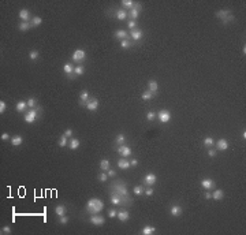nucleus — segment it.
Masks as SVG:
<instances>
[{"mask_svg":"<svg viewBox=\"0 0 246 235\" xmlns=\"http://www.w3.org/2000/svg\"><path fill=\"white\" fill-rule=\"evenodd\" d=\"M81 146V141H79V138H70L68 139V148H70L71 150H77L78 148Z\"/></svg>","mask_w":246,"mask_h":235,"instance_id":"nucleus-23","label":"nucleus"},{"mask_svg":"<svg viewBox=\"0 0 246 235\" xmlns=\"http://www.w3.org/2000/svg\"><path fill=\"white\" fill-rule=\"evenodd\" d=\"M133 44H135L134 41H131L130 38H127V40H122L119 43V45H120V48H123V49H128V48H131L133 46Z\"/></svg>","mask_w":246,"mask_h":235,"instance_id":"nucleus-32","label":"nucleus"},{"mask_svg":"<svg viewBox=\"0 0 246 235\" xmlns=\"http://www.w3.org/2000/svg\"><path fill=\"white\" fill-rule=\"evenodd\" d=\"M7 111V104H5V101H0V114H4V112Z\"/></svg>","mask_w":246,"mask_h":235,"instance_id":"nucleus-51","label":"nucleus"},{"mask_svg":"<svg viewBox=\"0 0 246 235\" xmlns=\"http://www.w3.org/2000/svg\"><path fill=\"white\" fill-rule=\"evenodd\" d=\"M200 185H201L205 190H210V189H215L216 182L213 179H210V178H205V179H202L201 182H200Z\"/></svg>","mask_w":246,"mask_h":235,"instance_id":"nucleus-15","label":"nucleus"},{"mask_svg":"<svg viewBox=\"0 0 246 235\" xmlns=\"http://www.w3.org/2000/svg\"><path fill=\"white\" fill-rule=\"evenodd\" d=\"M130 165L131 167H137V165H138V160H137V158H131V160H130Z\"/></svg>","mask_w":246,"mask_h":235,"instance_id":"nucleus-59","label":"nucleus"},{"mask_svg":"<svg viewBox=\"0 0 246 235\" xmlns=\"http://www.w3.org/2000/svg\"><path fill=\"white\" fill-rule=\"evenodd\" d=\"M127 14H128V19H131V21H137L141 12H139L138 10H135V8H131V10L127 11Z\"/></svg>","mask_w":246,"mask_h":235,"instance_id":"nucleus-30","label":"nucleus"},{"mask_svg":"<svg viewBox=\"0 0 246 235\" xmlns=\"http://www.w3.org/2000/svg\"><path fill=\"white\" fill-rule=\"evenodd\" d=\"M15 109H16V112H19V114L27 111V109H29V107H27V101H25V100L18 101V103H16V105H15Z\"/></svg>","mask_w":246,"mask_h":235,"instance_id":"nucleus-22","label":"nucleus"},{"mask_svg":"<svg viewBox=\"0 0 246 235\" xmlns=\"http://www.w3.org/2000/svg\"><path fill=\"white\" fill-rule=\"evenodd\" d=\"M10 142H11V145H12V146H19V145L23 144V137L19 135V134H18V135H14V137H11Z\"/></svg>","mask_w":246,"mask_h":235,"instance_id":"nucleus-27","label":"nucleus"},{"mask_svg":"<svg viewBox=\"0 0 246 235\" xmlns=\"http://www.w3.org/2000/svg\"><path fill=\"white\" fill-rule=\"evenodd\" d=\"M156 119V112L155 111H149L146 114V120L148 122H153V120Z\"/></svg>","mask_w":246,"mask_h":235,"instance_id":"nucleus-46","label":"nucleus"},{"mask_svg":"<svg viewBox=\"0 0 246 235\" xmlns=\"http://www.w3.org/2000/svg\"><path fill=\"white\" fill-rule=\"evenodd\" d=\"M74 68H75V66H74L73 63H68V62L63 66V71H64V74L67 75V78H70V79L75 78V75H74Z\"/></svg>","mask_w":246,"mask_h":235,"instance_id":"nucleus-14","label":"nucleus"},{"mask_svg":"<svg viewBox=\"0 0 246 235\" xmlns=\"http://www.w3.org/2000/svg\"><path fill=\"white\" fill-rule=\"evenodd\" d=\"M212 198L216 199V201H221V199L224 198V191L221 190V189H216V190H213Z\"/></svg>","mask_w":246,"mask_h":235,"instance_id":"nucleus-29","label":"nucleus"},{"mask_svg":"<svg viewBox=\"0 0 246 235\" xmlns=\"http://www.w3.org/2000/svg\"><path fill=\"white\" fill-rule=\"evenodd\" d=\"M116 216H118V210H115V209H109V210H108V217L115 219Z\"/></svg>","mask_w":246,"mask_h":235,"instance_id":"nucleus-53","label":"nucleus"},{"mask_svg":"<svg viewBox=\"0 0 246 235\" xmlns=\"http://www.w3.org/2000/svg\"><path fill=\"white\" fill-rule=\"evenodd\" d=\"M85 74V67L82 64H78L75 66V68H74V75L75 77H81Z\"/></svg>","mask_w":246,"mask_h":235,"instance_id":"nucleus-39","label":"nucleus"},{"mask_svg":"<svg viewBox=\"0 0 246 235\" xmlns=\"http://www.w3.org/2000/svg\"><path fill=\"white\" fill-rule=\"evenodd\" d=\"M112 16H114L115 19H118L119 22L122 21H126V19H128V14L127 11L125 10V8H112Z\"/></svg>","mask_w":246,"mask_h":235,"instance_id":"nucleus-6","label":"nucleus"},{"mask_svg":"<svg viewBox=\"0 0 246 235\" xmlns=\"http://www.w3.org/2000/svg\"><path fill=\"white\" fill-rule=\"evenodd\" d=\"M0 139H2V141H4V142H7V141H10V139H11V137L8 135L7 133H3L2 135H0Z\"/></svg>","mask_w":246,"mask_h":235,"instance_id":"nucleus-55","label":"nucleus"},{"mask_svg":"<svg viewBox=\"0 0 246 235\" xmlns=\"http://www.w3.org/2000/svg\"><path fill=\"white\" fill-rule=\"evenodd\" d=\"M19 19H21V22H30L32 21V15H30V11L27 10V8H22V10H19Z\"/></svg>","mask_w":246,"mask_h":235,"instance_id":"nucleus-16","label":"nucleus"},{"mask_svg":"<svg viewBox=\"0 0 246 235\" xmlns=\"http://www.w3.org/2000/svg\"><path fill=\"white\" fill-rule=\"evenodd\" d=\"M183 213V209H182V205L179 204H172L171 208H169V215L172 217H180Z\"/></svg>","mask_w":246,"mask_h":235,"instance_id":"nucleus-12","label":"nucleus"},{"mask_svg":"<svg viewBox=\"0 0 246 235\" xmlns=\"http://www.w3.org/2000/svg\"><path fill=\"white\" fill-rule=\"evenodd\" d=\"M207 155L209 156V157H215V156L217 155V150H216V149H212V148H208Z\"/></svg>","mask_w":246,"mask_h":235,"instance_id":"nucleus-50","label":"nucleus"},{"mask_svg":"<svg viewBox=\"0 0 246 235\" xmlns=\"http://www.w3.org/2000/svg\"><path fill=\"white\" fill-rule=\"evenodd\" d=\"M41 114H43V108H41L40 105H37L36 108L27 109V111L25 112V115H23V120H25V123H29V124L34 123L36 120L40 119Z\"/></svg>","mask_w":246,"mask_h":235,"instance_id":"nucleus-2","label":"nucleus"},{"mask_svg":"<svg viewBox=\"0 0 246 235\" xmlns=\"http://www.w3.org/2000/svg\"><path fill=\"white\" fill-rule=\"evenodd\" d=\"M204 198L205 199H210V198H212V193H210V190L205 191V193H204Z\"/></svg>","mask_w":246,"mask_h":235,"instance_id":"nucleus-58","label":"nucleus"},{"mask_svg":"<svg viewBox=\"0 0 246 235\" xmlns=\"http://www.w3.org/2000/svg\"><path fill=\"white\" fill-rule=\"evenodd\" d=\"M29 57H30V60H33V62H37L38 57H40V52H38L37 49H30L29 51Z\"/></svg>","mask_w":246,"mask_h":235,"instance_id":"nucleus-37","label":"nucleus"},{"mask_svg":"<svg viewBox=\"0 0 246 235\" xmlns=\"http://www.w3.org/2000/svg\"><path fill=\"white\" fill-rule=\"evenodd\" d=\"M144 191H145V187L144 186H134L133 187V194H135V196H142L144 194Z\"/></svg>","mask_w":246,"mask_h":235,"instance_id":"nucleus-42","label":"nucleus"},{"mask_svg":"<svg viewBox=\"0 0 246 235\" xmlns=\"http://www.w3.org/2000/svg\"><path fill=\"white\" fill-rule=\"evenodd\" d=\"M234 21H235V15H234V14H231V15H228L226 19H223V21H221V23L226 25V23H230V22H234Z\"/></svg>","mask_w":246,"mask_h":235,"instance_id":"nucleus-48","label":"nucleus"},{"mask_svg":"<svg viewBox=\"0 0 246 235\" xmlns=\"http://www.w3.org/2000/svg\"><path fill=\"white\" fill-rule=\"evenodd\" d=\"M202 144H204V146L208 149V148H212L213 145H215V141H213L212 137H205V138L202 139Z\"/></svg>","mask_w":246,"mask_h":235,"instance_id":"nucleus-38","label":"nucleus"},{"mask_svg":"<svg viewBox=\"0 0 246 235\" xmlns=\"http://www.w3.org/2000/svg\"><path fill=\"white\" fill-rule=\"evenodd\" d=\"M156 232V227L150 226V224H146V226H144V228L141 230V234L142 235H153Z\"/></svg>","mask_w":246,"mask_h":235,"instance_id":"nucleus-26","label":"nucleus"},{"mask_svg":"<svg viewBox=\"0 0 246 235\" xmlns=\"http://www.w3.org/2000/svg\"><path fill=\"white\" fill-rule=\"evenodd\" d=\"M215 145H216V150H221V152H224V150L228 149V141H227L226 138L217 139V141L215 142Z\"/></svg>","mask_w":246,"mask_h":235,"instance_id":"nucleus-18","label":"nucleus"},{"mask_svg":"<svg viewBox=\"0 0 246 235\" xmlns=\"http://www.w3.org/2000/svg\"><path fill=\"white\" fill-rule=\"evenodd\" d=\"M120 5H122V8H125L126 11H128V10L133 8L134 2L133 0H122V2H120Z\"/></svg>","mask_w":246,"mask_h":235,"instance_id":"nucleus-33","label":"nucleus"},{"mask_svg":"<svg viewBox=\"0 0 246 235\" xmlns=\"http://www.w3.org/2000/svg\"><path fill=\"white\" fill-rule=\"evenodd\" d=\"M116 164H118V167H119L120 169H128L130 168V160H127L126 157H120L119 160L116 161Z\"/></svg>","mask_w":246,"mask_h":235,"instance_id":"nucleus-21","label":"nucleus"},{"mask_svg":"<svg viewBox=\"0 0 246 235\" xmlns=\"http://www.w3.org/2000/svg\"><path fill=\"white\" fill-rule=\"evenodd\" d=\"M137 21H131V19H128L127 21V29L128 30H134V29H137Z\"/></svg>","mask_w":246,"mask_h":235,"instance_id":"nucleus-45","label":"nucleus"},{"mask_svg":"<svg viewBox=\"0 0 246 235\" xmlns=\"http://www.w3.org/2000/svg\"><path fill=\"white\" fill-rule=\"evenodd\" d=\"M98 167H100L101 171L107 172L109 168H111V161H109L108 158H103V160L100 161V164H98Z\"/></svg>","mask_w":246,"mask_h":235,"instance_id":"nucleus-28","label":"nucleus"},{"mask_svg":"<svg viewBox=\"0 0 246 235\" xmlns=\"http://www.w3.org/2000/svg\"><path fill=\"white\" fill-rule=\"evenodd\" d=\"M55 213H56V216H57V217H60V216H64V215H67V206H66V205H63V204L57 205V206L55 208Z\"/></svg>","mask_w":246,"mask_h":235,"instance_id":"nucleus-24","label":"nucleus"},{"mask_svg":"<svg viewBox=\"0 0 246 235\" xmlns=\"http://www.w3.org/2000/svg\"><path fill=\"white\" fill-rule=\"evenodd\" d=\"M0 232H2V234H11V227H10V226H4V227H2Z\"/></svg>","mask_w":246,"mask_h":235,"instance_id":"nucleus-52","label":"nucleus"},{"mask_svg":"<svg viewBox=\"0 0 246 235\" xmlns=\"http://www.w3.org/2000/svg\"><path fill=\"white\" fill-rule=\"evenodd\" d=\"M87 221L92 223L93 226H96V227H100V226H103V224L105 223V217L101 216L100 213H97V215H90V217L87 219Z\"/></svg>","mask_w":246,"mask_h":235,"instance_id":"nucleus-10","label":"nucleus"},{"mask_svg":"<svg viewBox=\"0 0 246 235\" xmlns=\"http://www.w3.org/2000/svg\"><path fill=\"white\" fill-rule=\"evenodd\" d=\"M148 90H149V92H152L153 94H156V93H157V90H159L157 81H155V79H150V81L148 82Z\"/></svg>","mask_w":246,"mask_h":235,"instance_id":"nucleus-25","label":"nucleus"},{"mask_svg":"<svg viewBox=\"0 0 246 235\" xmlns=\"http://www.w3.org/2000/svg\"><path fill=\"white\" fill-rule=\"evenodd\" d=\"M128 36H130V38L135 43V41L142 40V37H144V30L139 29V27H137V29H134V30H130Z\"/></svg>","mask_w":246,"mask_h":235,"instance_id":"nucleus-13","label":"nucleus"},{"mask_svg":"<svg viewBox=\"0 0 246 235\" xmlns=\"http://www.w3.org/2000/svg\"><path fill=\"white\" fill-rule=\"evenodd\" d=\"M156 119L160 123H168L171 120V112L167 111V109H161L156 114Z\"/></svg>","mask_w":246,"mask_h":235,"instance_id":"nucleus-8","label":"nucleus"},{"mask_svg":"<svg viewBox=\"0 0 246 235\" xmlns=\"http://www.w3.org/2000/svg\"><path fill=\"white\" fill-rule=\"evenodd\" d=\"M63 134H64L67 138H73V130H71V128H67V130H66Z\"/></svg>","mask_w":246,"mask_h":235,"instance_id":"nucleus-57","label":"nucleus"},{"mask_svg":"<svg viewBox=\"0 0 246 235\" xmlns=\"http://www.w3.org/2000/svg\"><path fill=\"white\" fill-rule=\"evenodd\" d=\"M30 23H32L33 27H37V26H40V25L43 23V18H41V16H38V15H36V16H33V18H32Z\"/></svg>","mask_w":246,"mask_h":235,"instance_id":"nucleus-40","label":"nucleus"},{"mask_svg":"<svg viewBox=\"0 0 246 235\" xmlns=\"http://www.w3.org/2000/svg\"><path fill=\"white\" fill-rule=\"evenodd\" d=\"M241 137H242V139H246V131H245V130L242 131V134H241Z\"/></svg>","mask_w":246,"mask_h":235,"instance_id":"nucleus-60","label":"nucleus"},{"mask_svg":"<svg viewBox=\"0 0 246 235\" xmlns=\"http://www.w3.org/2000/svg\"><path fill=\"white\" fill-rule=\"evenodd\" d=\"M90 98V93H89V90H86V89H84L81 93H79V101H84V103H86L87 100Z\"/></svg>","mask_w":246,"mask_h":235,"instance_id":"nucleus-35","label":"nucleus"},{"mask_svg":"<svg viewBox=\"0 0 246 235\" xmlns=\"http://www.w3.org/2000/svg\"><path fill=\"white\" fill-rule=\"evenodd\" d=\"M97 180H98V182H101V183H105L107 180H108V175H107V172L101 171L100 174L97 175Z\"/></svg>","mask_w":246,"mask_h":235,"instance_id":"nucleus-44","label":"nucleus"},{"mask_svg":"<svg viewBox=\"0 0 246 235\" xmlns=\"http://www.w3.org/2000/svg\"><path fill=\"white\" fill-rule=\"evenodd\" d=\"M153 97H155V94H153L152 92H149V90H145V92L141 94V98L144 101H149V100H152Z\"/></svg>","mask_w":246,"mask_h":235,"instance_id":"nucleus-41","label":"nucleus"},{"mask_svg":"<svg viewBox=\"0 0 246 235\" xmlns=\"http://www.w3.org/2000/svg\"><path fill=\"white\" fill-rule=\"evenodd\" d=\"M107 175H108V178H115L116 176V172H115L112 168H109L108 171H107Z\"/></svg>","mask_w":246,"mask_h":235,"instance_id":"nucleus-56","label":"nucleus"},{"mask_svg":"<svg viewBox=\"0 0 246 235\" xmlns=\"http://www.w3.org/2000/svg\"><path fill=\"white\" fill-rule=\"evenodd\" d=\"M109 202H111L112 205H116V206H123V205H127V206H130V205H131V198H130V197H122V196H119V194L111 193Z\"/></svg>","mask_w":246,"mask_h":235,"instance_id":"nucleus-4","label":"nucleus"},{"mask_svg":"<svg viewBox=\"0 0 246 235\" xmlns=\"http://www.w3.org/2000/svg\"><path fill=\"white\" fill-rule=\"evenodd\" d=\"M68 221H70V217H68L67 215L60 216V217H59V223H60V224H63V226H64V224H67Z\"/></svg>","mask_w":246,"mask_h":235,"instance_id":"nucleus-49","label":"nucleus"},{"mask_svg":"<svg viewBox=\"0 0 246 235\" xmlns=\"http://www.w3.org/2000/svg\"><path fill=\"white\" fill-rule=\"evenodd\" d=\"M116 219L119 221H122V223H125V221H127L128 219H130V212H128V210H126V209L119 210V212H118Z\"/></svg>","mask_w":246,"mask_h":235,"instance_id":"nucleus-20","label":"nucleus"},{"mask_svg":"<svg viewBox=\"0 0 246 235\" xmlns=\"http://www.w3.org/2000/svg\"><path fill=\"white\" fill-rule=\"evenodd\" d=\"M85 59H86V52H85V49H75V51L73 52V55H71V60H73L74 63H78V64H81Z\"/></svg>","mask_w":246,"mask_h":235,"instance_id":"nucleus-7","label":"nucleus"},{"mask_svg":"<svg viewBox=\"0 0 246 235\" xmlns=\"http://www.w3.org/2000/svg\"><path fill=\"white\" fill-rule=\"evenodd\" d=\"M37 105H38V100L36 97H30L29 100H27V107H29V109L36 108Z\"/></svg>","mask_w":246,"mask_h":235,"instance_id":"nucleus-43","label":"nucleus"},{"mask_svg":"<svg viewBox=\"0 0 246 235\" xmlns=\"http://www.w3.org/2000/svg\"><path fill=\"white\" fill-rule=\"evenodd\" d=\"M142 182H144L148 187H149V186H155L156 182H157V176H156V174H153V172H148V174L144 176Z\"/></svg>","mask_w":246,"mask_h":235,"instance_id":"nucleus-11","label":"nucleus"},{"mask_svg":"<svg viewBox=\"0 0 246 235\" xmlns=\"http://www.w3.org/2000/svg\"><path fill=\"white\" fill-rule=\"evenodd\" d=\"M144 194H145V196H148V197H152L153 194H155V189H153V186H149V187L145 189Z\"/></svg>","mask_w":246,"mask_h":235,"instance_id":"nucleus-47","label":"nucleus"},{"mask_svg":"<svg viewBox=\"0 0 246 235\" xmlns=\"http://www.w3.org/2000/svg\"><path fill=\"white\" fill-rule=\"evenodd\" d=\"M242 55H243V56H245V55H246V46H245V45L242 46Z\"/></svg>","mask_w":246,"mask_h":235,"instance_id":"nucleus-61","label":"nucleus"},{"mask_svg":"<svg viewBox=\"0 0 246 235\" xmlns=\"http://www.w3.org/2000/svg\"><path fill=\"white\" fill-rule=\"evenodd\" d=\"M125 142H126V135H125V134H118L116 138H115V146L125 145Z\"/></svg>","mask_w":246,"mask_h":235,"instance_id":"nucleus-36","label":"nucleus"},{"mask_svg":"<svg viewBox=\"0 0 246 235\" xmlns=\"http://www.w3.org/2000/svg\"><path fill=\"white\" fill-rule=\"evenodd\" d=\"M32 27L33 26H32L30 22H19V25H18V29L21 30V32H29Z\"/></svg>","mask_w":246,"mask_h":235,"instance_id":"nucleus-31","label":"nucleus"},{"mask_svg":"<svg viewBox=\"0 0 246 235\" xmlns=\"http://www.w3.org/2000/svg\"><path fill=\"white\" fill-rule=\"evenodd\" d=\"M133 8H135V10H138L139 12H141L142 10H144V7H142V4L139 2H134V5H133Z\"/></svg>","mask_w":246,"mask_h":235,"instance_id":"nucleus-54","label":"nucleus"},{"mask_svg":"<svg viewBox=\"0 0 246 235\" xmlns=\"http://www.w3.org/2000/svg\"><path fill=\"white\" fill-rule=\"evenodd\" d=\"M98 105H100V103H98V100L96 97H92L90 96V98L86 101V103H84V101H79V107H84V108H86L87 111H97Z\"/></svg>","mask_w":246,"mask_h":235,"instance_id":"nucleus-5","label":"nucleus"},{"mask_svg":"<svg viewBox=\"0 0 246 235\" xmlns=\"http://www.w3.org/2000/svg\"><path fill=\"white\" fill-rule=\"evenodd\" d=\"M232 14V11L231 10H228V8H224V10H219V11H216V18H219L220 21H223V19H226L228 15H231Z\"/></svg>","mask_w":246,"mask_h":235,"instance_id":"nucleus-19","label":"nucleus"},{"mask_svg":"<svg viewBox=\"0 0 246 235\" xmlns=\"http://www.w3.org/2000/svg\"><path fill=\"white\" fill-rule=\"evenodd\" d=\"M103 209H104L103 199L96 198V197L87 199L86 205H85V212H86L87 215H97V213H101Z\"/></svg>","mask_w":246,"mask_h":235,"instance_id":"nucleus-1","label":"nucleus"},{"mask_svg":"<svg viewBox=\"0 0 246 235\" xmlns=\"http://www.w3.org/2000/svg\"><path fill=\"white\" fill-rule=\"evenodd\" d=\"M114 148L120 157H128L131 155V152H133L128 145H119V146H114Z\"/></svg>","mask_w":246,"mask_h":235,"instance_id":"nucleus-9","label":"nucleus"},{"mask_svg":"<svg viewBox=\"0 0 246 235\" xmlns=\"http://www.w3.org/2000/svg\"><path fill=\"white\" fill-rule=\"evenodd\" d=\"M68 139L70 138H67V137L64 135V134H62V135L59 137V141H57V145H59L60 148H66L68 145Z\"/></svg>","mask_w":246,"mask_h":235,"instance_id":"nucleus-34","label":"nucleus"},{"mask_svg":"<svg viewBox=\"0 0 246 235\" xmlns=\"http://www.w3.org/2000/svg\"><path fill=\"white\" fill-rule=\"evenodd\" d=\"M109 190H111V193L119 194V196H122V197H130L127 183L122 182V180H118V182H112V185L109 186Z\"/></svg>","mask_w":246,"mask_h":235,"instance_id":"nucleus-3","label":"nucleus"},{"mask_svg":"<svg viewBox=\"0 0 246 235\" xmlns=\"http://www.w3.org/2000/svg\"><path fill=\"white\" fill-rule=\"evenodd\" d=\"M114 37L116 38V40L122 41V40H127V38H130V36H128V33L126 32L125 29H116L114 33Z\"/></svg>","mask_w":246,"mask_h":235,"instance_id":"nucleus-17","label":"nucleus"}]
</instances>
